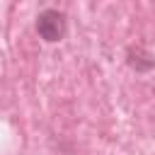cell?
<instances>
[{
    "instance_id": "obj_1",
    "label": "cell",
    "mask_w": 155,
    "mask_h": 155,
    "mask_svg": "<svg viewBox=\"0 0 155 155\" xmlns=\"http://www.w3.org/2000/svg\"><path fill=\"white\" fill-rule=\"evenodd\" d=\"M34 29H36L39 39H44L46 44L63 41L65 34H68V15H65L63 10L46 7V10H41V12L36 15Z\"/></svg>"
},
{
    "instance_id": "obj_2",
    "label": "cell",
    "mask_w": 155,
    "mask_h": 155,
    "mask_svg": "<svg viewBox=\"0 0 155 155\" xmlns=\"http://www.w3.org/2000/svg\"><path fill=\"white\" fill-rule=\"evenodd\" d=\"M126 65H128L133 73L145 75V73H153V70H155V56H153L145 46L131 44V46L126 48Z\"/></svg>"
}]
</instances>
